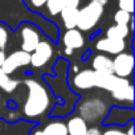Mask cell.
I'll use <instances>...</instances> for the list:
<instances>
[{"instance_id": "13", "label": "cell", "mask_w": 135, "mask_h": 135, "mask_svg": "<svg viewBox=\"0 0 135 135\" xmlns=\"http://www.w3.org/2000/svg\"><path fill=\"white\" fill-rule=\"evenodd\" d=\"M88 123L81 117H73L66 124L68 135H85L88 131Z\"/></svg>"}, {"instance_id": "12", "label": "cell", "mask_w": 135, "mask_h": 135, "mask_svg": "<svg viewBox=\"0 0 135 135\" xmlns=\"http://www.w3.org/2000/svg\"><path fill=\"white\" fill-rule=\"evenodd\" d=\"M78 9L80 8H74V7H65L61 11V20L64 27L68 29H74L77 27V17H78Z\"/></svg>"}, {"instance_id": "18", "label": "cell", "mask_w": 135, "mask_h": 135, "mask_svg": "<svg viewBox=\"0 0 135 135\" xmlns=\"http://www.w3.org/2000/svg\"><path fill=\"white\" fill-rule=\"evenodd\" d=\"M65 4H66V0H46L45 8L50 16H57L65 8Z\"/></svg>"}, {"instance_id": "19", "label": "cell", "mask_w": 135, "mask_h": 135, "mask_svg": "<svg viewBox=\"0 0 135 135\" xmlns=\"http://www.w3.org/2000/svg\"><path fill=\"white\" fill-rule=\"evenodd\" d=\"M114 21L117 25H130L132 23V15L122 9H118L114 13Z\"/></svg>"}, {"instance_id": "3", "label": "cell", "mask_w": 135, "mask_h": 135, "mask_svg": "<svg viewBox=\"0 0 135 135\" xmlns=\"http://www.w3.org/2000/svg\"><path fill=\"white\" fill-rule=\"evenodd\" d=\"M134 70V56L122 52L113 60V74L120 78H127Z\"/></svg>"}, {"instance_id": "9", "label": "cell", "mask_w": 135, "mask_h": 135, "mask_svg": "<svg viewBox=\"0 0 135 135\" xmlns=\"http://www.w3.org/2000/svg\"><path fill=\"white\" fill-rule=\"evenodd\" d=\"M95 49L103 53H109V54H119L126 49V41L124 40H114V38H109V37H103L99 38L95 44Z\"/></svg>"}, {"instance_id": "4", "label": "cell", "mask_w": 135, "mask_h": 135, "mask_svg": "<svg viewBox=\"0 0 135 135\" xmlns=\"http://www.w3.org/2000/svg\"><path fill=\"white\" fill-rule=\"evenodd\" d=\"M29 62H31V54L29 53H27L24 50H15L6 57L2 69L7 76H9L13 72H16L19 68L29 65Z\"/></svg>"}, {"instance_id": "25", "label": "cell", "mask_w": 135, "mask_h": 135, "mask_svg": "<svg viewBox=\"0 0 135 135\" xmlns=\"http://www.w3.org/2000/svg\"><path fill=\"white\" fill-rule=\"evenodd\" d=\"M85 135H102V132L98 127H91V128H88Z\"/></svg>"}, {"instance_id": "5", "label": "cell", "mask_w": 135, "mask_h": 135, "mask_svg": "<svg viewBox=\"0 0 135 135\" xmlns=\"http://www.w3.org/2000/svg\"><path fill=\"white\" fill-rule=\"evenodd\" d=\"M20 35H21V50L31 54L37 46V44L40 42V33L37 28L29 23L23 24L20 29Z\"/></svg>"}, {"instance_id": "7", "label": "cell", "mask_w": 135, "mask_h": 135, "mask_svg": "<svg viewBox=\"0 0 135 135\" xmlns=\"http://www.w3.org/2000/svg\"><path fill=\"white\" fill-rule=\"evenodd\" d=\"M82 111V119H89V120H95L98 118H102L103 114L106 113V103L98 99H90L81 106Z\"/></svg>"}, {"instance_id": "29", "label": "cell", "mask_w": 135, "mask_h": 135, "mask_svg": "<svg viewBox=\"0 0 135 135\" xmlns=\"http://www.w3.org/2000/svg\"><path fill=\"white\" fill-rule=\"evenodd\" d=\"M65 53H66V54H72V53H73V50H70V49L65 48Z\"/></svg>"}, {"instance_id": "6", "label": "cell", "mask_w": 135, "mask_h": 135, "mask_svg": "<svg viewBox=\"0 0 135 135\" xmlns=\"http://www.w3.org/2000/svg\"><path fill=\"white\" fill-rule=\"evenodd\" d=\"M52 56H53V46L50 45V42L45 41V40H40V42L37 44L35 50L31 53L29 64L33 68H41L50 60Z\"/></svg>"}, {"instance_id": "15", "label": "cell", "mask_w": 135, "mask_h": 135, "mask_svg": "<svg viewBox=\"0 0 135 135\" xmlns=\"http://www.w3.org/2000/svg\"><path fill=\"white\" fill-rule=\"evenodd\" d=\"M131 28L130 25H111L106 31V37L114 38V40H126L127 36L130 35Z\"/></svg>"}, {"instance_id": "20", "label": "cell", "mask_w": 135, "mask_h": 135, "mask_svg": "<svg viewBox=\"0 0 135 135\" xmlns=\"http://www.w3.org/2000/svg\"><path fill=\"white\" fill-rule=\"evenodd\" d=\"M23 2L29 11H40L45 7L46 0H23Z\"/></svg>"}, {"instance_id": "27", "label": "cell", "mask_w": 135, "mask_h": 135, "mask_svg": "<svg viewBox=\"0 0 135 135\" xmlns=\"http://www.w3.org/2000/svg\"><path fill=\"white\" fill-rule=\"evenodd\" d=\"M91 2H94V3H97V4H99V6L105 7V6L109 3V0H91Z\"/></svg>"}, {"instance_id": "1", "label": "cell", "mask_w": 135, "mask_h": 135, "mask_svg": "<svg viewBox=\"0 0 135 135\" xmlns=\"http://www.w3.org/2000/svg\"><path fill=\"white\" fill-rule=\"evenodd\" d=\"M24 84L28 88V95L23 106L24 115L31 119L42 117L50 107L49 91L36 80H25Z\"/></svg>"}, {"instance_id": "2", "label": "cell", "mask_w": 135, "mask_h": 135, "mask_svg": "<svg viewBox=\"0 0 135 135\" xmlns=\"http://www.w3.org/2000/svg\"><path fill=\"white\" fill-rule=\"evenodd\" d=\"M105 7L94 3V2H90L84 6L82 8L78 9V17H77V29L80 32H90L91 29H94L97 27V24L99 23V20L102 19L103 16V9Z\"/></svg>"}, {"instance_id": "14", "label": "cell", "mask_w": 135, "mask_h": 135, "mask_svg": "<svg viewBox=\"0 0 135 135\" xmlns=\"http://www.w3.org/2000/svg\"><path fill=\"white\" fill-rule=\"evenodd\" d=\"M33 135H68V130H66V124L62 122H50L45 126L44 130H36L33 132Z\"/></svg>"}, {"instance_id": "22", "label": "cell", "mask_w": 135, "mask_h": 135, "mask_svg": "<svg viewBox=\"0 0 135 135\" xmlns=\"http://www.w3.org/2000/svg\"><path fill=\"white\" fill-rule=\"evenodd\" d=\"M118 7H119V9L132 15V12H134V0H118Z\"/></svg>"}, {"instance_id": "16", "label": "cell", "mask_w": 135, "mask_h": 135, "mask_svg": "<svg viewBox=\"0 0 135 135\" xmlns=\"http://www.w3.org/2000/svg\"><path fill=\"white\" fill-rule=\"evenodd\" d=\"M111 97L118 101V102H128V103H132L134 101V88L132 85H127L124 88H120L118 89L117 91H113L111 93Z\"/></svg>"}, {"instance_id": "8", "label": "cell", "mask_w": 135, "mask_h": 135, "mask_svg": "<svg viewBox=\"0 0 135 135\" xmlns=\"http://www.w3.org/2000/svg\"><path fill=\"white\" fill-rule=\"evenodd\" d=\"M97 80H98V73H95L91 69H85L77 72V74L73 78V85L77 89L88 90V89L97 88Z\"/></svg>"}, {"instance_id": "28", "label": "cell", "mask_w": 135, "mask_h": 135, "mask_svg": "<svg viewBox=\"0 0 135 135\" xmlns=\"http://www.w3.org/2000/svg\"><path fill=\"white\" fill-rule=\"evenodd\" d=\"M126 135H134V127H132V124H131V126L128 127V130H127Z\"/></svg>"}, {"instance_id": "11", "label": "cell", "mask_w": 135, "mask_h": 135, "mask_svg": "<svg viewBox=\"0 0 135 135\" xmlns=\"http://www.w3.org/2000/svg\"><path fill=\"white\" fill-rule=\"evenodd\" d=\"M91 66H93L91 70H94L98 74L103 76L113 74V60L105 54H97L91 61Z\"/></svg>"}, {"instance_id": "24", "label": "cell", "mask_w": 135, "mask_h": 135, "mask_svg": "<svg viewBox=\"0 0 135 135\" xmlns=\"http://www.w3.org/2000/svg\"><path fill=\"white\" fill-rule=\"evenodd\" d=\"M80 3H81V0H66L65 7H74V8H80Z\"/></svg>"}, {"instance_id": "23", "label": "cell", "mask_w": 135, "mask_h": 135, "mask_svg": "<svg viewBox=\"0 0 135 135\" xmlns=\"http://www.w3.org/2000/svg\"><path fill=\"white\" fill-rule=\"evenodd\" d=\"M102 135H126V131H122L120 128H117V127H110L105 130Z\"/></svg>"}, {"instance_id": "17", "label": "cell", "mask_w": 135, "mask_h": 135, "mask_svg": "<svg viewBox=\"0 0 135 135\" xmlns=\"http://www.w3.org/2000/svg\"><path fill=\"white\" fill-rule=\"evenodd\" d=\"M17 81H15V80H12L9 76H7L4 72H3V69L0 68V89H3L4 91H7V93H12L16 88H17Z\"/></svg>"}, {"instance_id": "26", "label": "cell", "mask_w": 135, "mask_h": 135, "mask_svg": "<svg viewBox=\"0 0 135 135\" xmlns=\"http://www.w3.org/2000/svg\"><path fill=\"white\" fill-rule=\"evenodd\" d=\"M6 57H7V54L4 53V50H0V68L3 66V64H4V60H6Z\"/></svg>"}, {"instance_id": "21", "label": "cell", "mask_w": 135, "mask_h": 135, "mask_svg": "<svg viewBox=\"0 0 135 135\" xmlns=\"http://www.w3.org/2000/svg\"><path fill=\"white\" fill-rule=\"evenodd\" d=\"M8 42V29L4 24H0V50H4Z\"/></svg>"}, {"instance_id": "10", "label": "cell", "mask_w": 135, "mask_h": 135, "mask_svg": "<svg viewBox=\"0 0 135 135\" xmlns=\"http://www.w3.org/2000/svg\"><path fill=\"white\" fill-rule=\"evenodd\" d=\"M62 42H64L65 48L70 49V50H74V49H80V48L84 46L85 38H84L82 32H80L77 28H74V29H68L64 33Z\"/></svg>"}]
</instances>
